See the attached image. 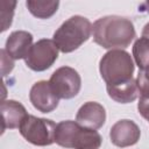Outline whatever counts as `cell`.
<instances>
[{"instance_id": "obj_9", "label": "cell", "mask_w": 149, "mask_h": 149, "mask_svg": "<svg viewBox=\"0 0 149 149\" xmlns=\"http://www.w3.org/2000/svg\"><path fill=\"white\" fill-rule=\"evenodd\" d=\"M140 135L141 132L139 126L128 119L116 121L109 130L111 142L119 148L134 146L140 140Z\"/></svg>"}, {"instance_id": "obj_5", "label": "cell", "mask_w": 149, "mask_h": 149, "mask_svg": "<svg viewBox=\"0 0 149 149\" xmlns=\"http://www.w3.org/2000/svg\"><path fill=\"white\" fill-rule=\"evenodd\" d=\"M57 125L50 119L37 118L28 114L21 122L20 134L31 144L45 147L55 142V133Z\"/></svg>"}, {"instance_id": "obj_12", "label": "cell", "mask_w": 149, "mask_h": 149, "mask_svg": "<svg viewBox=\"0 0 149 149\" xmlns=\"http://www.w3.org/2000/svg\"><path fill=\"white\" fill-rule=\"evenodd\" d=\"M2 130L19 128L23 119L28 115L24 106L16 100H3L1 102Z\"/></svg>"}, {"instance_id": "obj_20", "label": "cell", "mask_w": 149, "mask_h": 149, "mask_svg": "<svg viewBox=\"0 0 149 149\" xmlns=\"http://www.w3.org/2000/svg\"><path fill=\"white\" fill-rule=\"evenodd\" d=\"M139 12H147L149 13V2H143L139 6Z\"/></svg>"}, {"instance_id": "obj_19", "label": "cell", "mask_w": 149, "mask_h": 149, "mask_svg": "<svg viewBox=\"0 0 149 149\" xmlns=\"http://www.w3.org/2000/svg\"><path fill=\"white\" fill-rule=\"evenodd\" d=\"M139 113L149 122V97H141L137 102Z\"/></svg>"}, {"instance_id": "obj_18", "label": "cell", "mask_w": 149, "mask_h": 149, "mask_svg": "<svg viewBox=\"0 0 149 149\" xmlns=\"http://www.w3.org/2000/svg\"><path fill=\"white\" fill-rule=\"evenodd\" d=\"M0 54H1V71H2V76H6L7 73H9L13 70L14 62H13V58H10L9 55L6 52L5 49H1Z\"/></svg>"}, {"instance_id": "obj_15", "label": "cell", "mask_w": 149, "mask_h": 149, "mask_svg": "<svg viewBox=\"0 0 149 149\" xmlns=\"http://www.w3.org/2000/svg\"><path fill=\"white\" fill-rule=\"evenodd\" d=\"M133 57L136 65L141 69H149V40L140 37L133 45Z\"/></svg>"}, {"instance_id": "obj_7", "label": "cell", "mask_w": 149, "mask_h": 149, "mask_svg": "<svg viewBox=\"0 0 149 149\" xmlns=\"http://www.w3.org/2000/svg\"><path fill=\"white\" fill-rule=\"evenodd\" d=\"M58 57V48L54 40L42 38L33 44L27 58L26 65L33 71H45L49 69Z\"/></svg>"}, {"instance_id": "obj_16", "label": "cell", "mask_w": 149, "mask_h": 149, "mask_svg": "<svg viewBox=\"0 0 149 149\" xmlns=\"http://www.w3.org/2000/svg\"><path fill=\"white\" fill-rule=\"evenodd\" d=\"M1 31H5L10 24L14 15L16 1H1Z\"/></svg>"}, {"instance_id": "obj_6", "label": "cell", "mask_w": 149, "mask_h": 149, "mask_svg": "<svg viewBox=\"0 0 149 149\" xmlns=\"http://www.w3.org/2000/svg\"><path fill=\"white\" fill-rule=\"evenodd\" d=\"M49 84L58 99H72L80 91L81 78L73 68L62 66L51 74Z\"/></svg>"}, {"instance_id": "obj_13", "label": "cell", "mask_w": 149, "mask_h": 149, "mask_svg": "<svg viewBox=\"0 0 149 149\" xmlns=\"http://www.w3.org/2000/svg\"><path fill=\"white\" fill-rule=\"evenodd\" d=\"M107 93L111 99L120 104H128L134 101L140 92L136 84V79L132 78L128 81L118 84V85H106Z\"/></svg>"}, {"instance_id": "obj_10", "label": "cell", "mask_w": 149, "mask_h": 149, "mask_svg": "<svg viewBox=\"0 0 149 149\" xmlns=\"http://www.w3.org/2000/svg\"><path fill=\"white\" fill-rule=\"evenodd\" d=\"M106 121V111L102 105L95 101L85 102L77 112L76 122L88 129H99Z\"/></svg>"}, {"instance_id": "obj_17", "label": "cell", "mask_w": 149, "mask_h": 149, "mask_svg": "<svg viewBox=\"0 0 149 149\" xmlns=\"http://www.w3.org/2000/svg\"><path fill=\"white\" fill-rule=\"evenodd\" d=\"M136 84L139 87V92L141 97H149V69L140 70Z\"/></svg>"}, {"instance_id": "obj_8", "label": "cell", "mask_w": 149, "mask_h": 149, "mask_svg": "<svg viewBox=\"0 0 149 149\" xmlns=\"http://www.w3.org/2000/svg\"><path fill=\"white\" fill-rule=\"evenodd\" d=\"M29 99L33 106L42 112V113H50L58 106V97L52 91L49 81L47 80H40L36 81L29 93Z\"/></svg>"}, {"instance_id": "obj_14", "label": "cell", "mask_w": 149, "mask_h": 149, "mask_svg": "<svg viewBox=\"0 0 149 149\" xmlns=\"http://www.w3.org/2000/svg\"><path fill=\"white\" fill-rule=\"evenodd\" d=\"M28 10L38 19H49L51 17L59 6L58 1H38V0H28L26 2Z\"/></svg>"}, {"instance_id": "obj_2", "label": "cell", "mask_w": 149, "mask_h": 149, "mask_svg": "<svg viewBox=\"0 0 149 149\" xmlns=\"http://www.w3.org/2000/svg\"><path fill=\"white\" fill-rule=\"evenodd\" d=\"M101 136L94 129H88L76 121L66 120L57 125L55 142L63 148L71 149H99Z\"/></svg>"}, {"instance_id": "obj_21", "label": "cell", "mask_w": 149, "mask_h": 149, "mask_svg": "<svg viewBox=\"0 0 149 149\" xmlns=\"http://www.w3.org/2000/svg\"><path fill=\"white\" fill-rule=\"evenodd\" d=\"M142 37H146L149 40V22L143 27L142 29Z\"/></svg>"}, {"instance_id": "obj_3", "label": "cell", "mask_w": 149, "mask_h": 149, "mask_svg": "<svg viewBox=\"0 0 149 149\" xmlns=\"http://www.w3.org/2000/svg\"><path fill=\"white\" fill-rule=\"evenodd\" d=\"M92 34V23L88 19L74 15L64 21L54 34V42L58 50L69 54L78 49Z\"/></svg>"}, {"instance_id": "obj_4", "label": "cell", "mask_w": 149, "mask_h": 149, "mask_svg": "<svg viewBox=\"0 0 149 149\" xmlns=\"http://www.w3.org/2000/svg\"><path fill=\"white\" fill-rule=\"evenodd\" d=\"M134 62L130 54L125 50H109L106 52L99 63L101 78L107 85H118L128 81L133 78Z\"/></svg>"}, {"instance_id": "obj_1", "label": "cell", "mask_w": 149, "mask_h": 149, "mask_svg": "<svg viewBox=\"0 0 149 149\" xmlns=\"http://www.w3.org/2000/svg\"><path fill=\"white\" fill-rule=\"evenodd\" d=\"M93 41L105 49L127 48L135 37L133 22L123 16L108 15L98 19L92 26Z\"/></svg>"}, {"instance_id": "obj_11", "label": "cell", "mask_w": 149, "mask_h": 149, "mask_svg": "<svg viewBox=\"0 0 149 149\" xmlns=\"http://www.w3.org/2000/svg\"><path fill=\"white\" fill-rule=\"evenodd\" d=\"M33 47V35L26 30L13 31L5 44V50L13 59H26Z\"/></svg>"}]
</instances>
